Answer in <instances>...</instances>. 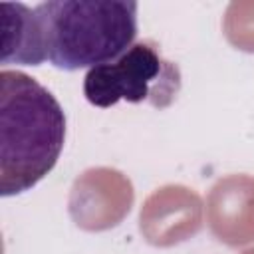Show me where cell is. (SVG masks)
Segmentation results:
<instances>
[{"mask_svg": "<svg viewBox=\"0 0 254 254\" xmlns=\"http://www.w3.org/2000/svg\"><path fill=\"white\" fill-rule=\"evenodd\" d=\"M208 222L218 240L238 246L254 240V179L234 175L218 181L208 196Z\"/></svg>", "mask_w": 254, "mask_h": 254, "instance_id": "8992f818", "label": "cell"}, {"mask_svg": "<svg viewBox=\"0 0 254 254\" xmlns=\"http://www.w3.org/2000/svg\"><path fill=\"white\" fill-rule=\"evenodd\" d=\"M46 60L75 71L121 58L137 36L133 0H48L34 8Z\"/></svg>", "mask_w": 254, "mask_h": 254, "instance_id": "7a4b0ae2", "label": "cell"}, {"mask_svg": "<svg viewBox=\"0 0 254 254\" xmlns=\"http://www.w3.org/2000/svg\"><path fill=\"white\" fill-rule=\"evenodd\" d=\"M224 34L232 46L254 52V2H232L224 16Z\"/></svg>", "mask_w": 254, "mask_h": 254, "instance_id": "ba28073f", "label": "cell"}, {"mask_svg": "<svg viewBox=\"0 0 254 254\" xmlns=\"http://www.w3.org/2000/svg\"><path fill=\"white\" fill-rule=\"evenodd\" d=\"M181 91L177 64L165 60L153 42L131 46L121 58L91 67L83 77V95L95 107L119 101H149L157 109L169 107Z\"/></svg>", "mask_w": 254, "mask_h": 254, "instance_id": "3957f363", "label": "cell"}, {"mask_svg": "<svg viewBox=\"0 0 254 254\" xmlns=\"http://www.w3.org/2000/svg\"><path fill=\"white\" fill-rule=\"evenodd\" d=\"M2 56L0 62L20 65H42L46 62L38 16L26 4L2 2Z\"/></svg>", "mask_w": 254, "mask_h": 254, "instance_id": "52a82bcc", "label": "cell"}, {"mask_svg": "<svg viewBox=\"0 0 254 254\" xmlns=\"http://www.w3.org/2000/svg\"><path fill=\"white\" fill-rule=\"evenodd\" d=\"M133 202L131 183L113 169L83 173L69 196V214L85 230H105L121 222Z\"/></svg>", "mask_w": 254, "mask_h": 254, "instance_id": "277c9868", "label": "cell"}, {"mask_svg": "<svg viewBox=\"0 0 254 254\" xmlns=\"http://www.w3.org/2000/svg\"><path fill=\"white\" fill-rule=\"evenodd\" d=\"M65 141V113L34 77L0 71V194L36 187L58 163Z\"/></svg>", "mask_w": 254, "mask_h": 254, "instance_id": "6da1fadb", "label": "cell"}, {"mask_svg": "<svg viewBox=\"0 0 254 254\" xmlns=\"http://www.w3.org/2000/svg\"><path fill=\"white\" fill-rule=\"evenodd\" d=\"M244 254H254V250H248V252H244Z\"/></svg>", "mask_w": 254, "mask_h": 254, "instance_id": "9c48e42d", "label": "cell"}, {"mask_svg": "<svg viewBox=\"0 0 254 254\" xmlns=\"http://www.w3.org/2000/svg\"><path fill=\"white\" fill-rule=\"evenodd\" d=\"M200 228V198L185 187L153 192L141 208V232L155 246L187 240Z\"/></svg>", "mask_w": 254, "mask_h": 254, "instance_id": "5b68a950", "label": "cell"}]
</instances>
